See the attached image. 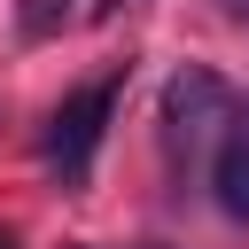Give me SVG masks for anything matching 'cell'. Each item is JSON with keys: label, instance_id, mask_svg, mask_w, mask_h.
<instances>
[{"label": "cell", "instance_id": "3957f363", "mask_svg": "<svg viewBox=\"0 0 249 249\" xmlns=\"http://www.w3.org/2000/svg\"><path fill=\"white\" fill-rule=\"evenodd\" d=\"M218 202H226V218H249V140H233L226 156H218Z\"/></svg>", "mask_w": 249, "mask_h": 249}, {"label": "cell", "instance_id": "52a82bcc", "mask_svg": "<svg viewBox=\"0 0 249 249\" xmlns=\"http://www.w3.org/2000/svg\"><path fill=\"white\" fill-rule=\"evenodd\" d=\"M140 249H163V241H140Z\"/></svg>", "mask_w": 249, "mask_h": 249}, {"label": "cell", "instance_id": "6da1fadb", "mask_svg": "<svg viewBox=\"0 0 249 249\" xmlns=\"http://www.w3.org/2000/svg\"><path fill=\"white\" fill-rule=\"evenodd\" d=\"M109 117H117V78L78 86V93H70V101L47 117V163H54L62 195H86V187H93V156H101Z\"/></svg>", "mask_w": 249, "mask_h": 249}, {"label": "cell", "instance_id": "8992f818", "mask_svg": "<svg viewBox=\"0 0 249 249\" xmlns=\"http://www.w3.org/2000/svg\"><path fill=\"white\" fill-rule=\"evenodd\" d=\"M0 249H23V241H16V233H8V226H0Z\"/></svg>", "mask_w": 249, "mask_h": 249}, {"label": "cell", "instance_id": "ba28073f", "mask_svg": "<svg viewBox=\"0 0 249 249\" xmlns=\"http://www.w3.org/2000/svg\"><path fill=\"white\" fill-rule=\"evenodd\" d=\"M241 140H249V132H241Z\"/></svg>", "mask_w": 249, "mask_h": 249}, {"label": "cell", "instance_id": "7a4b0ae2", "mask_svg": "<svg viewBox=\"0 0 249 249\" xmlns=\"http://www.w3.org/2000/svg\"><path fill=\"white\" fill-rule=\"evenodd\" d=\"M226 117H233V86H226L210 62H187V70H171V86H163V132H171V148H195V140H210Z\"/></svg>", "mask_w": 249, "mask_h": 249}, {"label": "cell", "instance_id": "277c9868", "mask_svg": "<svg viewBox=\"0 0 249 249\" xmlns=\"http://www.w3.org/2000/svg\"><path fill=\"white\" fill-rule=\"evenodd\" d=\"M62 16H70V0H16V39H54L62 31Z\"/></svg>", "mask_w": 249, "mask_h": 249}, {"label": "cell", "instance_id": "5b68a950", "mask_svg": "<svg viewBox=\"0 0 249 249\" xmlns=\"http://www.w3.org/2000/svg\"><path fill=\"white\" fill-rule=\"evenodd\" d=\"M226 16H233V23H249V0H226Z\"/></svg>", "mask_w": 249, "mask_h": 249}]
</instances>
